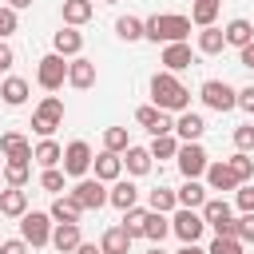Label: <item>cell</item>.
I'll return each instance as SVG.
<instances>
[{
	"label": "cell",
	"instance_id": "1",
	"mask_svg": "<svg viewBox=\"0 0 254 254\" xmlns=\"http://www.w3.org/2000/svg\"><path fill=\"white\" fill-rule=\"evenodd\" d=\"M190 36V16H175V12H155L143 20V40L155 44H179Z\"/></svg>",
	"mask_w": 254,
	"mask_h": 254
},
{
	"label": "cell",
	"instance_id": "2",
	"mask_svg": "<svg viewBox=\"0 0 254 254\" xmlns=\"http://www.w3.org/2000/svg\"><path fill=\"white\" fill-rule=\"evenodd\" d=\"M151 103L163 111H187L190 107V91L179 83L175 71H155L151 75Z\"/></svg>",
	"mask_w": 254,
	"mask_h": 254
},
{
	"label": "cell",
	"instance_id": "3",
	"mask_svg": "<svg viewBox=\"0 0 254 254\" xmlns=\"http://www.w3.org/2000/svg\"><path fill=\"white\" fill-rule=\"evenodd\" d=\"M20 238H24L32 250L48 246V242H52V214H48V210H24V214H20Z\"/></svg>",
	"mask_w": 254,
	"mask_h": 254
},
{
	"label": "cell",
	"instance_id": "4",
	"mask_svg": "<svg viewBox=\"0 0 254 254\" xmlns=\"http://www.w3.org/2000/svg\"><path fill=\"white\" fill-rule=\"evenodd\" d=\"M60 123H64V99H60V95H44L40 107L32 111V131L44 135V139H52V131H56Z\"/></svg>",
	"mask_w": 254,
	"mask_h": 254
},
{
	"label": "cell",
	"instance_id": "5",
	"mask_svg": "<svg viewBox=\"0 0 254 254\" xmlns=\"http://www.w3.org/2000/svg\"><path fill=\"white\" fill-rule=\"evenodd\" d=\"M202 230H206V222H202L198 210H187V206H175V210H171V234H175L179 242H198Z\"/></svg>",
	"mask_w": 254,
	"mask_h": 254
},
{
	"label": "cell",
	"instance_id": "6",
	"mask_svg": "<svg viewBox=\"0 0 254 254\" xmlns=\"http://www.w3.org/2000/svg\"><path fill=\"white\" fill-rule=\"evenodd\" d=\"M36 83H40L44 91H60V87L67 83V60L56 56V52H48V56L40 60V67H36Z\"/></svg>",
	"mask_w": 254,
	"mask_h": 254
},
{
	"label": "cell",
	"instance_id": "7",
	"mask_svg": "<svg viewBox=\"0 0 254 254\" xmlns=\"http://www.w3.org/2000/svg\"><path fill=\"white\" fill-rule=\"evenodd\" d=\"M198 95H202V103H206L210 111H234V107H238V91H234L226 79H206V83L198 87Z\"/></svg>",
	"mask_w": 254,
	"mask_h": 254
},
{
	"label": "cell",
	"instance_id": "8",
	"mask_svg": "<svg viewBox=\"0 0 254 254\" xmlns=\"http://www.w3.org/2000/svg\"><path fill=\"white\" fill-rule=\"evenodd\" d=\"M91 147L83 143V139H71L67 147H64V159H60V167H64V175H71V179H83L87 171H91Z\"/></svg>",
	"mask_w": 254,
	"mask_h": 254
},
{
	"label": "cell",
	"instance_id": "9",
	"mask_svg": "<svg viewBox=\"0 0 254 254\" xmlns=\"http://www.w3.org/2000/svg\"><path fill=\"white\" fill-rule=\"evenodd\" d=\"M198 214H202V222L214 234H234V214H230V202L226 198H206L198 206Z\"/></svg>",
	"mask_w": 254,
	"mask_h": 254
},
{
	"label": "cell",
	"instance_id": "10",
	"mask_svg": "<svg viewBox=\"0 0 254 254\" xmlns=\"http://www.w3.org/2000/svg\"><path fill=\"white\" fill-rule=\"evenodd\" d=\"M179 171H183V179H202V171H206V151L198 147V139L194 143H179Z\"/></svg>",
	"mask_w": 254,
	"mask_h": 254
},
{
	"label": "cell",
	"instance_id": "11",
	"mask_svg": "<svg viewBox=\"0 0 254 254\" xmlns=\"http://www.w3.org/2000/svg\"><path fill=\"white\" fill-rule=\"evenodd\" d=\"M67 194H71L83 210H99V206H107V187H103L99 179H79Z\"/></svg>",
	"mask_w": 254,
	"mask_h": 254
},
{
	"label": "cell",
	"instance_id": "12",
	"mask_svg": "<svg viewBox=\"0 0 254 254\" xmlns=\"http://www.w3.org/2000/svg\"><path fill=\"white\" fill-rule=\"evenodd\" d=\"M135 123H139V127H147L151 135H167V131H175L171 111H163V107H155V103L139 107V111H135Z\"/></svg>",
	"mask_w": 254,
	"mask_h": 254
},
{
	"label": "cell",
	"instance_id": "13",
	"mask_svg": "<svg viewBox=\"0 0 254 254\" xmlns=\"http://www.w3.org/2000/svg\"><path fill=\"white\" fill-rule=\"evenodd\" d=\"M190 64H194V52H190L187 40L163 44V71H183V67H190Z\"/></svg>",
	"mask_w": 254,
	"mask_h": 254
},
{
	"label": "cell",
	"instance_id": "14",
	"mask_svg": "<svg viewBox=\"0 0 254 254\" xmlns=\"http://www.w3.org/2000/svg\"><path fill=\"white\" fill-rule=\"evenodd\" d=\"M67 83L79 87V91H87V87L95 83V64H91L87 56H71V60H67Z\"/></svg>",
	"mask_w": 254,
	"mask_h": 254
},
{
	"label": "cell",
	"instance_id": "15",
	"mask_svg": "<svg viewBox=\"0 0 254 254\" xmlns=\"http://www.w3.org/2000/svg\"><path fill=\"white\" fill-rule=\"evenodd\" d=\"M202 131H206V119L198 115V111H179V119H175V135L183 139V143H194V139H202Z\"/></svg>",
	"mask_w": 254,
	"mask_h": 254
},
{
	"label": "cell",
	"instance_id": "16",
	"mask_svg": "<svg viewBox=\"0 0 254 254\" xmlns=\"http://www.w3.org/2000/svg\"><path fill=\"white\" fill-rule=\"evenodd\" d=\"M0 155L4 159H16V163H32V143L20 131H4L0 135Z\"/></svg>",
	"mask_w": 254,
	"mask_h": 254
},
{
	"label": "cell",
	"instance_id": "17",
	"mask_svg": "<svg viewBox=\"0 0 254 254\" xmlns=\"http://www.w3.org/2000/svg\"><path fill=\"white\" fill-rule=\"evenodd\" d=\"M206 187L210 190H238V175L230 171V163L222 159V163H206Z\"/></svg>",
	"mask_w": 254,
	"mask_h": 254
},
{
	"label": "cell",
	"instance_id": "18",
	"mask_svg": "<svg viewBox=\"0 0 254 254\" xmlns=\"http://www.w3.org/2000/svg\"><path fill=\"white\" fill-rule=\"evenodd\" d=\"M52 52H56V56H64V60H71V56H79V52H83V36H79L71 24H64V28L56 32V40H52Z\"/></svg>",
	"mask_w": 254,
	"mask_h": 254
},
{
	"label": "cell",
	"instance_id": "19",
	"mask_svg": "<svg viewBox=\"0 0 254 254\" xmlns=\"http://www.w3.org/2000/svg\"><path fill=\"white\" fill-rule=\"evenodd\" d=\"M91 167H95V179H99V183H115V179L123 175V155H115V151H99V155L91 159Z\"/></svg>",
	"mask_w": 254,
	"mask_h": 254
},
{
	"label": "cell",
	"instance_id": "20",
	"mask_svg": "<svg viewBox=\"0 0 254 254\" xmlns=\"http://www.w3.org/2000/svg\"><path fill=\"white\" fill-rule=\"evenodd\" d=\"M79 242H83V238H79V222H56V230H52V242H48V246H56L60 254H71Z\"/></svg>",
	"mask_w": 254,
	"mask_h": 254
},
{
	"label": "cell",
	"instance_id": "21",
	"mask_svg": "<svg viewBox=\"0 0 254 254\" xmlns=\"http://www.w3.org/2000/svg\"><path fill=\"white\" fill-rule=\"evenodd\" d=\"M28 210V190L24 187H4L0 190V214L4 218H20Z\"/></svg>",
	"mask_w": 254,
	"mask_h": 254
},
{
	"label": "cell",
	"instance_id": "22",
	"mask_svg": "<svg viewBox=\"0 0 254 254\" xmlns=\"http://www.w3.org/2000/svg\"><path fill=\"white\" fill-rule=\"evenodd\" d=\"M0 99H4L8 107H24V103H28V79H24V75L0 79Z\"/></svg>",
	"mask_w": 254,
	"mask_h": 254
},
{
	"label": "cell",
	"instance_id": "23",
	"mask_svg": "<svg viewBox=\"0 0 254 254\" xmlns=\"http://www.w3.org/2000/svg\"><path fill=\"white\" fill-rule=\"evenodd\" d=\"M107 202H111L115 210H127V206H135V202H139V187H135V183H127V179H115V183H111V190H107Z\"/></svg>",
	"mask_w": 254,
	"mask_h": 254
},
{
	"label": "cell",
	"instance_id": "24",
	"mask_svg": "<svg viewBox=\"0 0 254 254\" xmlns=\"http://www.w3.org/2000/svg\"><path fill=\"white\" fill-rule=\"evenodd\" d=\"M99 250L103 254H131V234L123 226H107L103 238H99Z\"/></svg>",
	"mask_w": 254,
	"mask_h": 254
},
{
	"label": "cell",
	"instance_id": "25",
	"mask_svg": "<svg viewBox=\"0 0 254 254\" xmlns=\"http://www.w3.org/2000/svg\"><path fill=\"white\" fill-rule=\"evenodd\" d=\"M222 36H226V48H246V44L254 40V24L238 16V20H230V24L222 28Z\"/></svg>",
	"mask_w": 254,
	"mask_h": 254
},
{
	"label": "cell",
	"instance_id": "26",
	"mask_svg": "<svg viewBox=\"0 0 254 254\" xmlns=\"http://www.w3.org/2000/svg\"><path fill=\"white\" fill-rule=\"evenodd\" d=\"M175 198H179V206H187V210H198V206L206 202V187H202L198 179H187V183L175 190Z\"/></svg>",
	"mask_w": 254,
	"mask_h": 254
},
{
	"label": "cell",
	"instance_id": "27",
	"mask_svg": "<svg viewBox=\"0 0 254 254\" xmlns=\"http://www.w3.org/2000/svg\"><path fill=\"white\" fill-rule=\"evenodd\" d=\"M52 222H79V214H83V206L71 198V194H56V202H52Z\"/></svg>",
	"mask_w": 254,
	"mask_h": 254
},
{
	"label": "cell",
	"instance_id": "28",
	"mask_svg": "<svg viewBox=\"0 0 254 254\" xmlns=\"http://www.w3.org/2000/svg\"><path fill=\"white\" fill-rule=\"evenodd\" d=\"M202 56H218L222 48H226V36H222V28H214V24H206V28H198V44H194Z\"/></svg>",
	"mask_w": 254,
	"mask_h": 254
},
{
	"label": "cell",
	"instance_id": "29",
	"mask_svg": "<svg viewBox=\"0 0 254 254\" xmlns=\"http://www.w3.org/2000/svg\"><path fill=\"white\" fill-rule=\"evenodd\" d=\"M91 16H95V4H91V0H64V24L79 28V24H87Z\"/></svg>",
	"mask_w": 254,
	"mask_h": 254
},
{
	"label": "cell",
	"instance_id": "30",
	"mask_svg": "<svg viewBox=\"0 0 254 254\" xmlns=\"http://www.w3.org/2000/svg\"><path fill=\"white\" fill-rule=\"evenodd\" d=\"M32 159H36L40 167H60V159H64V147H60L56 139H40V143L32 147Z\"/></svg>",
	"mask_w": 254,
	"mask_h": 254
},
{
	"label": "cell",
	"instance_id": "31",
	"mask_svg": "<svg viewBox=\"0 0 254 254\" xmlns=\"http://www.w3.org/2000/svg\"><path fill=\"white\" fill-rule=\"evenodd\" d=\"M123 167H127V175H147V171H151V151L131 143V147L123 151Z\"/></svg>",
	"mask_w": 254,
	"mask_h": 254
},
{
	"label": "cell",
	"instance_id": "32",
	"mask_svg": "<svg viewBox=\"0 0 254 254\" xmlns=\"http://www.w3.org/2000/svg\"><path fill=\"white\" fill-rule=\"evenodd\" d=\"M218 8H222V0H190V24H198V28L214 24Z\"/></svg>",
	"mask_w": 254,
	"mask_h": 254
},
{
	"label": "cell",
	"instance_id": "33",
	"mask_svg": "<svg viewBox=\"0 0 254 254\" xmlns=\"http://www.w3.org/2000/svg\"><path fill=\"white\" fill-rule=\"evenodd\" d=\"M147 214H151V210H143V206H127V210H123V222H119V226H123V230L131 234V242H135V238H143Z\"/></svg>",
	"mask_w": 254,
	"mask_h": 254
},
{
	"label": "cell",
	"instance_id": "34",
	"mask_svg": "<svg viewBox=\"0 0 254 254\" xmlns=\"http://www.w3.org/2000/svg\"><path fill=\"white\" fill-rule=\"evenodd\" d=\"M147 151H151V159H175V155H179V135H175V131L155 135V143H151Z\"/></svg>",
	"mask_w": 254,
	"mask_h": 254
},
{
	"label": "cell",
	"instance_id": "35",
	"mask_svg": "<svg viewBox=\"0 0 254 254\" xmlns=\"http://www.w3.org/2000/svg\"><path fill=\"white\" fill-rule=\"evenodd\" d=\"M147 202H151V210H159V214H171V210L179 206V198H175L171 187H155V190H147Z\"/></svg>",
	"mask_w": 254,
	"mask_h": 254
},
{
	"label": "cell",
	"instance_id": "36",
	"mask_svg": "<svg viewBox=\"0 0 254 254\" xmlns=\"http://www.w3.org/2000/svg\"><path fill=\"white\" fill-rule=\"evenodd\" d=\"M167 234H171V218H167V214H159V210H151V214H147V226H143V238L163 242Z\"/></svg>",
	"mask_w": 254,
	"mask_h": 254
},
{
	"label": "cell",
	"instance_id": "37",
	"mask_svg": "<svg viewBox=\"0 0 254 254\" xmlns=\"http://www.w3.org/2000/svg\"><path fill=\"white\" fill-rule=\"evenodd\" d=\"M115 36L127 40V44L143 40V20H139V16H119V20H115Z\"/></svg>",
	"mask_w": 254,
	"mask_h": 254
},
{
	"label": "cell",
	"instance_id": "38",
	"mask_svg": "<svg viewBox=\"0 0 254 254\" xmlns=\"http://www.w3.org/2000/svg\"><path fill=\"white\" fill-rule=\"evenodd\" d=\"M28 175H32V163H16V159L4 163V187H28Z\"/></svg>",
	"mask_w": 254,
	"mask_h": 254
},
{
	"label": "cell",
	"instance_id": "39",
	"mask_svg": "<svg viewBox=\"0 0 254 254\" xmlns=\"http://www.w3.org/2000/svg\"><path fill=\"white\" fill-rule=\"evenodd\" d=\"M226 163H230V171L238 175V183H250V179H254V159H250V151H234Z\"/></svg>",
	"mask_w": 254,
	"mask_h": 254
},
{
	"label": "cell",
	"instance_id": "40",
	"mask_svg": "<svg viewBox=\"0 0 254 254\" xmlns=\"http://www.w3.org/2000/svg\"><path fill=\"white\" fill-rule=\"evenodd\" d=\"M131 147V139H127V127H107L103 131V151H115V155H123Z\"/></svg>",
	"mask_w": 254,
	"mask_h": 254
},
{
	"label": "cell",
	"instance_id": "41",
	"mask_svg": "<svg viewBox=\"0 0 254 254\" xmlns=\"http://www.w3.org/2000/svg\"><path fill=\"white\" fill-rule=\"evenodd\" d=\"M206 254H242V242L234 234H214V242H210Z\"/></svg>",
	"mask_w": 254,
	"mask_h": 254
},
{
	"label": "cell",
	"instance_id": "42",
	"mask_svg": "<svg viewBox=\"0 0 254 254\" xmlns=\"http://www.w3.org/2000/svg\"><path fill=\"white\" fill-rule=\"evenodd\" d=\"M234 238L246 246V242H254V210H246L242 218H234Z\"/></svg>",
	"mask_w": 254,
	"mask_h": 254
},
{
	"label": "cell",
	"instance_id": "43",
	"mask_svg": "<svg viewBox=\"0 0 254 254\" xmlns=\"http://www.w3.org/2000/svg\"><path fill=\"white\" fill-rule=\"evenodd\" d=\"M40 187H44V190H52V194H60V190H64V171H60V167H44Z\"/></svg>",
	"mask_w": 254,
	"mask_h": 254
},
{
	"label": "cell",
	"instance_id": "44",
	"mask_svg": "<svg viewBox=\"0 0 254 254\" xmlns=\"http://www.w3.org/2000/svg\"><path fill=\"white\" fill-rule=\"evenodd\" d=\"M234 147H238V151H254V123L234 127Z\"/></svg>",
	"mask_w": 254,
	"mask_h": 254
},
{
	"label": "cell",
	"instance_id": "45",
	"mask_svg": "<svg viewBox=\"0 0 254 254\" xmlns=\"http://www.w3.org/2000/svg\"><path fill=\"white\" fill-rule=\"evenodd\" d=\"M234 202H238V210H242V214H246V210H254V183H238Z\"/></svg>",
	"mask_w": 254,
	"mask_h": 254
},
{
	"label": "cell",
	"instance_id": "46",
	"mask_svg": "<svg viewBox=\"0 0 254 254\" xmlns=\"http://www.w3.org/2000/svg\"><path fill=\"white\" fill-rule=\"evenodd\" d=\"M12 32H16V12L4 4V8H0V40H8Z\"/></svg>",
	"mask_w": 254,
	"mask_h": 254
},
{
	"label": "cell",
	"instance_id": "47",
	"mask_svg": "<svg viewBox=\"0 0 254 254\" xmlns=\"http://www.w3.org/2000/svg\"><path fill=\"white\" fill-rule=\"evenodd\" d=\"M0 254H28L24 238H0Z\"/></svg>",
	"mask_w": 254,
	"mask_h": 254
},
{
	"label": "cell",
	"instance_id": "48",
	"mask_svg": "<svg viewBox=\"0 0 254 254\" xmlns=\"http://www.w3.org/2000/svg\"><path fill=\"white\" fill-rule=\"evenodd\" d=\"M16 64V52H12V44L8 40H0V71H8Z\"/></svg>",
	"mask_w": 254,
	"mask_h": 254
},
{
	"label": "cell",
	"instance_id": "49",
	"mask_svg": "<svg viewBox=\"0 0 254 254\" xmlns=\"http://www.w3.org/2000/svg\"><path fill=\"white\" fill-rule=\"evenodd\" d=\"M238 107H242L246 115H254V87H242V91H238Z\"/></svg>",
	"mask_w": 254,
	"mask_h": 254
},
{
	"label": "cell",
	"instance_id": "50",
	"mask_svg": "<svg viewBox=\"0 0 254 254\" xmlns=\"http://www.w3.org/2000/svg\"><path fill=\"white\" fill-rule=\"evenodd\" d=\"M238 60H242V67H254V40L246 48H238Z\"/></svg>",
	"mask_w": 254,
	"mask_h": 254
},
{
	"label": "cell",
	"instance_id": "51",
	"mask_svg": "<svg viewBox=\"0 0 254 254\" xmlns=\"http://www.w3.org/2000/svg\"><path fill=\"white\" fill-rule=\"evenodd\" d=\"M71 254H103V250H99V246H95V242H79V246H75V250H71Z\"/></svg>",
	"mask_w": 254,
	"mask_h": 254
},
{
	"label": "cell",
	"instance_id": "52",
	"mask_svg": "<svg viewBox=\"0 0 254 254\" xmlns=\"http://www.w3.org/2000/svg\"><path fill=\"white\" fill-rule=\"evenodd\" d=\"M175 254H206V250H202V246H198V242H183V246H179V250H175Z\"/></svg>",
	"mask_w": 254,
	"mask_h": 254
},
{
	"label": "cell",
	"instance_id": "53",
	"mask_svg": "<svg viewBox=\"0 0 254 254\" xmlns=\"http://www.w3.org/2000/svg\"><path fill=\"white\" fill-rule=\"evenodd\" d=\"M8 8H12V12H20V8H32V0H8Z\"/></svg>",
	"mask_w": 254,
	"mask_h": 254
},
{
	"label": "cell",
	"instance_id": "54",
	"mask_svg": "<svg viewBox=\"0 0 254 254\" xmlns=\"http://www.w3.org/2000/svg\"><path fill=\"white\" fill-rule=\"evenodd\" d=\"M151 254H167V250H163V246H159V242H155V246H151Z\"/></svg>",
	"mask_w": 254,
	"mask_h": 254
},
{
	"label": "cell",
	"instance_id": "55",
	"mask_svg": "<svg viewBox=\"0 0 254 254\" xmlns=\"http://www.w3.org/2000/svg\"><path fill=\"white\" fill-rule=\"evenodd\" d=\"M0 190H4V171H0Z\"/></svg>",
	"mask_w": 254,
	"mask_h": 254
},
{
	"label": "cell",
	"instance_id": "56",
	"mask_svg": "<svg viewBox=\"0 0 254 254\" xmlns=\"http://www.w3.org/2000/svg\"><path fill=\"white\" fill-rule=\"evenodd\" d=\"M103 4H119V0H103Z\"/></svg>",
	"mask_w": 254,
	"mask_h": 254
}]
</instances>
